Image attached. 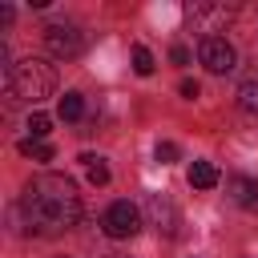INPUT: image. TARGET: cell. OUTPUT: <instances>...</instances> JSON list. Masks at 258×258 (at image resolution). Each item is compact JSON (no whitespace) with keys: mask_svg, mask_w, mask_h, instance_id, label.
I'll use <instances>...</instances> for the list:
<instances>
[{"mask_svg":"<svg viewBox=\"0 0 258 258\" xmlns=\"http://www.w3.org/2000/svg\"><path fill=\"white\" fill-rule=\"evenodd\" d=\"M16 214L28 234L52 238V234H64L81 222V194L64 173H36L24 185Z\"/></svg>","mask_w":258,"mask_h":258,"instance_id":"obj_1","label":"cell"},{"mask_svg":"<svg viewBox=\"0 0 258 258\" xmlns=\"http://www.w3.org/2000/svg\"><path fill=\"white\" fill-rule=\"evenodd\" d=\"M56 89V69L40 56H24L16 64L4 69V93L8 101H28V105H40L44 97H52Z\"/></svg>","mask_w":258,"mask_h":258,"instance_id":"obj_2","label":"cell"},{"mask_svg":"<svg viewBox=\"0 0 258 258\" xmlns=\"http://www.w3.org/2000/svg\"><path fill=\"white\" fill-rule=\"evenodd\" d=\"M101 230H105L109 238H117V242L133 238V234L141 230V214H137V206H133V202H113V206L101 214Z\"/></svg>","mask_w":258,"mask_h":258,"instance_id":"obj_3","label":"cell"},{"mask_svg":"<svg viewBox=\"0 0 258 258\" xmlns=\"http://www.w3.org/2000/svg\"><path fill=\"white\" fill-rule=\"evenodd\" d=\"M198 60L210 69V73H230L234 69V60H238V52H234V44L226 40V36H202V44H198Z\"/></svg>","mask_w":258,"mask_h":258,"instance_id":"obj_4","label":"cell"},{"mask_svg":"<svg viewBox=\"0 0 258 258\" xmlns=\"http://www.w3.org/2000/svg\"><path fill=\"white\" fill-rule=\"evenodd\" d=\"M230 16H234V12H230L226 4H206V0L185 8V20L194 24V32H206V36H210V32H218V28H222Z\"/></svg>","mask_w":258,"mask_h":258,"instance_id":"obj_5","label":"cell"},{"mask_svg":"<svg viewBox=\"0 0 258 258\" xmlns=\"http://www.w3.org/2000/svg\"><path fill=\"white\" fill-rule=\"evenodd\" d=\"M44 44H48L52 56L69 60V56L81 52V32H77L73 24H48V28H44Z\"/></svg>","mask_w":258,"mask_h":258,"instance_id":"obj_6","label":"cell"},{"mask_svg":"<svg viewBox=\"0 0 258 258\" xmlns=\"http://www.w3.org/2000/svg\"><path fill=\"white\" fill-rule=\"evenodd\" d=\"M149 218H153L157 230L177 234V210H173V202H169L165 194H149Z\"/></svg>","mask_w":258,"mask_h":258,"instance_id":"obj_7","label":"cell"},{"mask_svg":"<svg viewBox=\"0 0 258 258\" xmlns=\"http://www.w3.org/2000/svg\"><path fill=\"white\" fill-rule=\"evenodd\" d=\"M226 189L234 194L238 206H258V181H254V177H230Z\"/></svg>","mask_w":258,"mask_h":258,"instance_id":"obj_8","label":"cell"},{"mask_svg":"<svg viewBox=\"0 0 258 258\" xmlns=\"http://www.w3.org/2000/svg\"><path fill=\"white\" fill-rule=\"evenodd\" d=\"M189 185L194 189H214L218 185V165L214 161H194L189 165Z\"/></svg>","mask_w":258,"mask_h":258,"instance_id":"obj_9","label":"cell"},{"mask_svg":"<svg viewBox=\"0 0 258 258\" xmlns=\"http://www.w3.org/2000/svg\"><path fill=\"white\" fill-rule=\"evenodd\" d=\"M56 109H60V117H64V121H77V117L85 113V97H81L77 89H69V93L60 97V105H56Z\"/></svg>","mask_w":258,"mask_h":258,"instance_id":"obj_10","label":"cell"},{"mask_svg":"<svg viewBox=\"0 0 258 258\" xmlns=\"http://www.w3.org/2000/svg\"><path fill=\"white\" fill-rule=\"evenodd\" d=\"M238 105H242L246 113H258V77L242 81V89H238Z\"/></svg>","mask_w":258,"mask_h":258,"instance_id":"obj_11","label":"cell"},{"mask_svg":"<svg viewBox=\"0 0 258 258\" xmlns=\"http://www.w3.org/2000/svg\"><path fill=\"white\" fill-rule=\"evenodd\" d=\"M20 153H24V157H32V161H52V145L32 141V137H24V141H20Z\"/></svg>","mask_w":258,"mask_h":258,"instance_id":"obj_12","label":"cell"},{"mask_svg":"<svg viewBox=\"0 0 258 258\" xmlns=\"http://www.w3.org/2000/svg\"><path fill=\"white\" fill-rule=\"evenodd\" d=\"M81 161H85V169H89V181H93V185H105V181H109V165H105L101 157H93V153H85Z\"/></svg>","mask_w":258,"mask_h":258,"instance_id":"obj_13","label":"cell"},{"mask_svg":"<svg viewBox=\"0 0 258 258\" xmlns=\"http://www.w3.org/2000/svg\"><path fill=\"white\" fill-rule=\"evenodd\" d=\"M48 129H52V121H48L44 113H32V117H28V137H32V141L48 137Z\"/></svg>","mask_w":258,"mask_h":258,"instance_id":"obj_14","label":"cell"},{"mask_svg":"<svg viewBox=\"0 0 258 258\" xmlns=\"http://www.w3.org/2000/svg\"><path fill=\"white\" fill-rule=\"evenodd\" d=\"M133 69H137L141 77H149V73H153V52L137 44V48H133Z\"/></svg>","mask_w":258,"mask_h":258,"instance_id":"obj_15","label":"cell"},{"mask_svg":"<svg viewBox=\"0 0 258 258\" xmlns=\"http://www.w3.org/2000/svg\"><path fill=\"white\" fill-rule=\"evenodd\" d=\"M157 161H161V165L177 161V145H173V141H161V145H157Z\"/></svg>","mask_w":258,"mask_h":258,"instance_id":"obj_16","label":"cell"},{"mask_svg":"<svg viewBox=\"0 0 258 258\" xmlns=\"http://www.w3.org/2000/svg\"><path fill=\"white\" fill-rule=\"evenodd\" d=\"M198 93H202V89H198V81H181V97H189V101H194Z\"/></svg>","mask_w":258,"mask_h":258,"instance_id":"obj_17","label":"cell"},{"mask_svg":"<svg viewBox=\"0 0 258 258\" xmlns=\"http://www.w3.org/2000/svg\"><path fill=\"white\" fill-rule=\"evenodd\" d=\"M169 56H173V64H185V60H189V48H181V44H177Z\"/></svg>","mask_w":258,"mask_h":258,"instance_id":"obj_18","label":"cell"}]
</instances>
